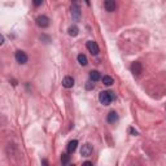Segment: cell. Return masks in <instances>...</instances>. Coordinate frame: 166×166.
<instances>
[{"instance_id":"cell-8","label":"cell","mask_w":166,"mask_h":166,"mask_svg":"<svg viewBox=\"0 0 166 166\" xmlns=\"http://www.w3.org/2000/svg\"><path fill=\"white\" fill-rule=\"evenodd\" d=\"M62 86L65 87V88H71V87L74 86V79H73V77L66 75V77L62 79Z\"/></svg>"},{"instance_id":"cell-9","label":"cell","mask_w":166,"mask_h":166,"mask_svg":"<svg viewBox=\"0 0 166 166\" xmlns=\"http://www.w3.org/2000/svg\"><path fill=\"white\" fill-rule=\"evenodd\" d=\"M71 15H73V17H74L77 21L81 18V8L78 7L77 3H74V4H73V7H71Z\"/></svg>"},{"instance_id":"cell-11","label":"cell","mask_w":166,"mask_h":166,"mask_svg":"<svg viewBox=\"0 0 166 166\" xmlns=\"http://www.w3.org/2000/svg\"><path fill=\"white\" fill-rule=\"evenodd\" d=\"M100 78H101V77H100V73H99L98 70H91V71H90V81L98 82Z\"/></svg>"},{"instance_id":"cell-18","label":"cell","mask_w":166,"mask_h":166,"mask_svg":"<svg viewBox=\"0 0 166 166\" xmlns=\"http://www.w3.org/2000/svg\"><path fill=\"white\" fill-rule=\"evenodd\" d=\"M128 132H130L131 135H134V136H136L138 134H139V132H138V131L135 130V128H132V127H130V128H128Z\"/></svg>"},{"instance_id":"cell-1","label":"cell","mask_w":166,"mask_h":166,"mask_svg":"<svg viewBox=\"0 0 166 166\" xmlns=\"http://www.w3.org/2000/svg\"><path fill=\"white\" fill-rule=\"evenodd\" d=\"M114 99H116V95L112 91H101L99 94V100L103 105H109Z\"/></svg>"},{"instance_id":"cell-3","label":"cell","mask_w":166,"mask_h":166,"mask_svg":"<svg viewBox=\"0 0 166 166\" xmlns=\"http://www.w3.org/2000/svg\"><path fill=\"white\" fill-rule=\"evenodd\" d=\"M36 25L42 29H45V27L49 26V18L47 16H39L36 18Z\"/></svg>"},{"instance_id":"cell-19","label":"cell","mask_w":166,"mask_h":166,"mask_svg":"<svg viewBox=\"0 0 166 166\" xmlns=\"http://www.w3.org/2000/svg\"><path fill=\"white\" fill-rule=\"evenodd\" d=\"M42 3H43V0H33V4L35 7H40Z\"/></svg>"},{"instance_id":"cell-20","label":"cell","mask_w":166,"mask_h":166,"mask_svg":"<svg viewBox=\"0 0 166 166\" xmlns=\"http://www.w3.org/2000/svg\"><path fill=\"white\" fill-rule=\"evenodd\" d=\"M83 165H94V164H92V162H90V161H86V162L83 164Z\"/></svg>"},{"instance_id":"cell-7","label":"cell","mask_w":166,"mask_h":166,"mask_svg":"<svg viewBox=\"0 0 166 166\" xmlns=\"http://www.w3.org/2000/svg\"><path fill=\"white\" fill-rule=\"evenodd\" d=\"M131 71H132V74L134 75H140V73L143 71V65H141V64L140 62H134L132 64V65H131Z\"/></svg>"},{"instance_id":"cell-15","label":"cell","mask_w":166,"mask_h":166,"mask_svg":"<svg viewBox=\"0 0 166 166\" xmlns=\"http://www.w3.org/2000/svg\"><path fill=\"white\" fill-rule=\"evenodd\" d=\"M78 62H79L82 66H86L87 64H88V60H87V57L85 56V55L81 53V55H78Z\"/></svg>"},{"instance_id":"cell-2","label":"cell","mask_w":166,"mask_h":166,"mask_svg":"<svg viewBox=\"0 0 166 166\" xmlns=\"http://www.w3.org/2000/svg\"><path fill=\"white\" fill-rule=\"evenodd\" d=\"M87 49H88L94 56L99 55V52H100V48H99V45H98V43H96L95 40H88V42H87Z\"/></svg>"},{"instance_id":"cell-21","label":"cell","mask_w":166,"mask_h":166,"mask_svg":"<svg viewBox=\"0 0 166 166\" xmlns=\"http://www.w3.org/2000/svg\"><path fill=\"white\" fill-rule=\"evenodd\" d=\"M86 3H87V5H90V0H86Z\"/></svg>"},{"instance_id":"cell-17","label":"cell","mask_w":166,"mask_h":166,"mask_svg":"<svg viewBox=\"0 0 166 166\" xmlns=\"http://www.w3.org/2000/svg\"><path fill=\"white\" fill-rule=\"evenodd\" d=\"M94 87H95V82H92V81H90V82L86 85V88H87V90H92Z\"/></svg>"},{"instance_id":"cell-14","label":"cell","mask_w":166,"mask_h":166,"mask_svg":"<svg viewBox=\"0 0 166 166\" xmlns=\"http://www.w3.org/2000/svg\"><path fill=\"white\" fill-rule=\"evenodd\" d=\"M68 33H69V35L70 36H77L78 34H79V29L74 25V26H70L69 27V30H68Z\"/></svg>"},{"instance_id":"cell-12","label":"cell","mask_w":166,"mask_h":166,"mask_svg":"<svg viewBox=\"0 0 166 166\" xmlns=\"http://www.w3.org/2000/svg\"><path fill=\"white\" fill-rule=\"evenodd\" d=\"M108 122L109 123H116L117 121H118V114L116 113V112H110L109 114H108Z\"/></svg>"},{"instance_id":"cell-10","label":"cell","mask_w":166,"mask_h":166,"mask_svg":"<svg viewBox=\"0 0 166 166\" xmlns=\"http://www.w3.org/2000/svg\"><path fill=\"white\" fill-rule=\"evenodd\" d=\"M77 145H78V140L69 141V144H68V153H69V154L74 153V152L77 151Z\"/></svg>"},{"instance_id":"cell-5","label":"cell","mask_w":166,"mask_h":166,"mask_svg":"<svg viewBox=\"0 0 166 166\" xmlns=\"http://www.w3.org/2000/svg\"><path fill=\"white\" fill-rule=\"evenodd\" d=\"M15 57H16V61L18 64H26L27 62V55L24 52V51H17Z\"/></svg>"},{"instance_id":"cell-6","label":"cell","mask_w":166,"mask_h":166,"mask_svg":"<svg viewBox=\"0 0 166 166\" xmlns=\"http://www.w3.org/2000/svg\"><path fill=\"white\" fill-rule=\"evenodd\" d=\"M104 7L108 12H114L116 11V8H117V3H116V0H105Z\"/></svg>"},{"instance_id":"cell-16","label":"cell","mask_w":166,"mask_h":166,"mask_svg":"<svg viewBox=\"0 0 166 166\" xmlns=\"http://www.w3.org/2000/svg\"><path fill=\"white\" fill-rule=\"evenodd\" d=\"M61 162L64 165H68L69 162H70V156H69V153H62L61 154Z\"/></svg>"},{"instance_id":"cell-4","label":"cell","mask_w":166,"mask_h":166,"mask_svg":"<svg viewBox=\"0 0 166 166\" xmlns=\"http://www.w3.org/2000/svg\"><path fill=\"white\" fill-rule=\"evenodd\" d=\"M91 153H92V145L90 144V143L83 144L82 148H81V154L83 156V157H90Z\"/></svg>"},{"instance_id":"cell-13","label":"cell","mask_w":166,"mask_h":166,"mask_svg":"<svg viewBox=\"0 0 166 166\" xmlns=\"http://www.w3.org/2000/svg\"><path fill=\"white\" fill-rule=\"evenodd\" d=\"M101 81H103V83L105 86H112L114 83V79L110 75H104L103 78H101Z\"/></svg>"}]
</instances>
